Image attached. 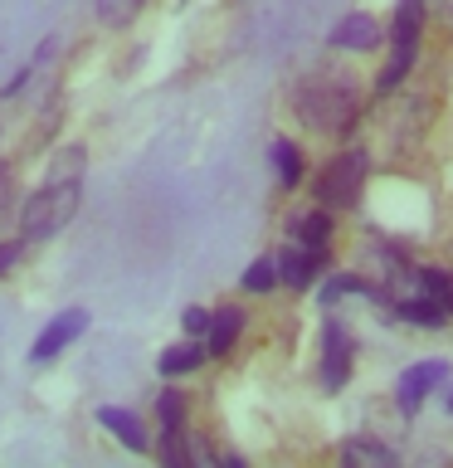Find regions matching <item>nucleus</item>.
<instances>
[{
	"label": "nucleus",
	"instance_id": "nucleus-1",
	"mask_svg": "<svg viewBox=\"0 0 453 468\" xmlns=\"http://www.w3.org/2000/svg\"><path fill=\"white\" fill-rule=\"evenodd\" d=\"M79 190H83V152L68 146L58 156V166L49 171V181L25 200V210H20L25 239H49V234L64 229L73 219V210H79Z\"/></svg>",
	"mask_w": 453,
	"mask_h": 468
},
{
	"label": "nucleus",
	"instance_id": "nucleus-2",
	"mask_svg": "<svg viewBox=\"0 0 453 468\" xmlns=\"http://www.w3.org/2000/svg\"><path fill=\"white\" fill-rule=\"evenodd\" d=\"M298 112L307 127L317 132H346L356 122V93H351V83H342L336 73H317V79H307L298 88Z\"/></svg>",
	"mask_w": 453,
	"mask_h": 468
},
{
	"label": "nucleus",
	"instance_id": "nucleus-3",
	"mask_svg": "<svg viewBox=\"0 0 453 468\" xmlns=\"http://www.w3.org/2000/svg\"><path fill=\"white\" fill-rule=\"evenodd\" d=\"M419 25H424V0H400V10H395V25H390V64L380 69V79H375L380 93H390V88L400 83L409 69H415Z\"/></svg>",
	"mask_w": 453,
	"mask_h": 468
},
{
	"label": "nucleus",
	"instance_id": "nucleus-4",
	"mask_svg": "<svg viewBox=\"0 0 453 468\" xmlns=\"http://www.w3.org/2000/svg\"><path fill=\"white\" fill-rule=\"evenodd\" d=\"M365 186V152H342L327 161V171L317 176V196L321 205H356Z\"/></svg>",
	"mask_w": 453,
	"mask_h": 468
},
{
	"label": "nucleus",
	"instance_id": "nucleus-5",
	"mask_svg": "<svg viewBox=\"0 0 453 468\" xmlns=\"http://www.w3.org/2000/svg\"><path fill=\"white\" fill-rule=\"evenodd\" d=\"M448 380V366L444 361H419V366H409V371L395 380V400H400L405 415H415V410L424 405V395L438 390Z\"/></svg>",
	"mask_w": 453,
	"mask_h": 468
},
{
	"label": "nucleus",
	"instance_id": "nucleus-6",
	"mask_svg": "<svg viewBox=\"0 0 453 468\" xmlns=\"http://www.w3.org/2000/svg\"><path fill=\"white\" fill-rule=\"evenodd\" d=\"M83 327H88V313H83V307H68V313H58V317L49 322V327L39 332V342H35V351H29V361H35V366L54 361L68 342H79Z\"/></svg>",
	"mask_w": 453,
	"mask_h": 468
},
{
	"label": "nucleus",
	"instance_id": "nucleus-7",
	"mask_svg": "<svg viewBox=\"0 0 453 468\" xmlns=\"http://www.w3.org/2000/svg\"><path fill=\"white\" fill-rule=\"evenodd\" d=\"M346 380H351V336L342 322H327V332H321V386L342 390Z\"/></svg>",
	"mask_w": 453,
	"mask_h": 468
},
{
	"label": "nucleus",
	"instance_id": "nucleus-8",
	"mask_svg": "<svg viewBox=\"0 0 453 468\" xmlns=\"http://www.w3.org/2000/svg\"><path fill=\"white\" fill-rule=\"evenodd\" d=\"M273 263H278V283L307 288V283H317L321 263H327V249H302V244H292V249H283V259H273Z\"/></svg>",
	"mask_w": 453,
	"mask_h": 468
},
{
	"label": "nucleus",
	"instance_id": "nucleus-9",
	"mask_svg": "<svg viewBox=\"0 0 453 468\" xmlns=\"http://www.w3.org/2000/svg\"><path fill=\"white\" fill-rule=\"evenodd\" d=\"M239 327H244L239 307H219V313H210V327H205V356H229V346L239 342Z\"/></svg>",
	"mask_w": 453,
	"mask_h": 468
},
{
	"label": "nucleus",
	"instance_id": "nucleus-10",
	"mask_svg": "<svg viewBox=\"0 0 453 468\" xmlns=\"http://www.w3.org/2000/svg\"><path fill=\"white\" fill-rule=\"evenodd\" d=\"M98 424L102 430H112V439L117 444H127V449H146V430H142V420L132 415V410H117V405H102L98 410Z\"/></svg>",
	"mask_w": 453,
	"mask_h": 468
},
{
	"label": "nucleus",
	"instance_id": "nucleus-11",
	"mask_svg": "<svg viewBox=\"0 0 453 468\" xmlns=\"http://www.w3.org/2000/svg\"><path fill=\"white\" fill-rule=\"evenodd\" d=\"M332 44H336V49H375V44H380V25L371 20V15H346V20L332 29Z\"/></svg>",
	"mask_w": 453,
	"mask_h": 468
},
{
	"label": "nucleus",
	"instance_id": "nucleus-12",
	"mask_svg": "<svg viewBox=\"0 0 453 468\" xmlns=\"http://www.w3.org/2000/svg\"><path fill=\"white\" fill-rule=\"evenodd\" d=\"M292 239H298L302 249H327V239H332L327 210H302V215H292Z\"/></svg>",
	"mask_w": 453,
	"mask_h": 468
},
{
	"label": "nucleus",
	"instance_id": "nucleus-13",
	"mask_svg": "<svg viewBox=\"0 0 453 468\" xmlns=\"http://www.w3.org/2000/svg\"><path fill=\"white\" fill-rule=\"evenodd\" d=\"M205 361V346H195V342H175V346H166L161 351V376H190L195 366Z\"/></svg>",
	"mask_w": 453,
	"mask_h": 468
},
{
	"label": "nucleus",
	"instance_id": "nucleus-14",
	"mask_svg": "<svg viewBox=\"0 0 453 468\" xmlns=\"http://www.w3.org/2000/svg\"><path fill=\"white\" fill-rule=\"evenodd\" d=\"M342 463H371V468H390V463H395V449H385V444H371V439H351V444H342Z\"/></svg>",
	"mask_w": 453,
	"mask_h": 468
},
{
	"label": "nucleus",
	"instance_id": "nucleus-15",
	"mask_svg": "<svg viewBox=\"0 0 453 468\" xmlns=\"http://www.w3.org/2000/svg\"><path fill=\"white\" fill-rule=\"evenodd\" d=\"M415 278H419L424 298H434L444 313H453V273L448 269H415Z\"/></svg>",
	"mask_w": 453,
	"mask_h": 468
},
{
	"label": "nucleus",
	"instance_id": "nucleus-16",
	"mask_svg": "<svg viewBox=\"0 0 453 468\" xmlns=\"http://www.w3.org/2000/svg\"><path fill=\"white\" fill-rule=\"evenodd\" d=\"M273 166H278V181H283L288 190L302 181V156H298V146H292V142H283V137L273 142Z\"/></svg>",
	"mask_w": 453,
	"mask_h": 468
},
{
	"label": "nucleus",
	"instance_id": "nucleus-17",
	"mask_svg": "<svg viewBox=\"0 0 453 468\" xmlns=\"http://www.w3.org/2000/svg\"><path fill=\"white\" fill-rule=\"evenodd\" d=\"M137 10H142V0H98V20L112 25V29L132 25V15H137Z\"/></svg>",
	"mask_w": 453,
	"mask_h": 468
},
{
	"label": "nucleus",
	"instance_id": "nucleus-18",
	"mask_svg": "<svg viewBox=\"0 0 453 468\" xmlns=\"http://www.w3.org/2000/svg\"><path fill=\"white\" fill-rule=\"evenodd\" d=\"M273 283H278V263L273 259H254V263H248V273H244L248 292H269Z\"/></svg>",
	"mask_w": 453,
	"mask_h": 468
},
{
	"label": "nucleus",
	"instance_id": "nucleus-19",
	"mask_svg": "<svg viewBox=\"0 0 453 468\" xmlns=\"http://www.w3.org/2000/svg\"><path fill=\"white\" fill-rule=\"evenodd\" d=\"M156 420L166 424V430H181V420H185V400H181V390H166L156 400Z\"/></svg>",
	"mask_w": 453,
	"mask_h": 468
},
{
	"label": "nucleus",
	"instance_id": "nucleus-20",
	"mask_svg": "<svg viewBox=\"0 0 453 468\" xmlns=\"http://www.w3.org/2000/svg\"><path fill=\"white\" fill-rule=\"evenodd\" d=\"M161 459H166L171 468H185V463H190V449L181 444V430H166V444H161Z\"/></svg>",
	"mask_w": 453,
	"mask_h": 468
},
{
	"label": "nucleus",
	"instance_id": "nucleus-21",
	"mask_svg": "<svg viewBox=\"0 0 453 468\" xmlns=\"http://www.w3.org/2000/svg\"><path fill=\"white\" fill-rule=\"evenodd\" d=\"M181 322H185V332H190V336H205V327H210V313H205V307H185V317H181Z\"/></svg>",
	"mask_w": 453,
	"mask_h": 468
},
{
	"label": "nucleus",
	"instance_id": "nucleus-22",
	"mask_svg": "<svg viewBox=\"0 0 453 468\" xmlns=\"http://www.w3.org/2000/svg\"><path fill=\"white\" fill-rule=\"evenodd\" d=\"M15 263H20V244H0V278H5V273H15Z\"/></svg>",
	"mask_w": 453,
	"mask_h": 468
},
{
	"label": "nucleus",
	"instance_id": "nucleus-23",
	"mask_svg": "<svg viewBox=\"0 0 453 468\" xmlns=\"http://www.w3.org/2000/svg\"><path fill=\"white\" fill-rule=\"evenodd\" d=\"M434 10H438V20L453 25V0H434Z\"/></svg>",
	"mask_w": 453,
	"mask_h": 468
},
{
	"label": "nucleus",
	"instance_id": "nucleus-24",
	"mask_svg": "<svg viewBox=\"0 0 453 468\" xmlns=\"http://www.w3.org/2000/svg\"><path fill=\"white\" fill-rule=\"evenodd\" d=\"M5 190H10V166H0V205H5Z\"/></svg>",
	"mask_w": 453,
	"mask_h": 468
},
{
	"label": "nucleus",
	"instance_id": "nucleus-25",
	"mask_svg": "<svg viewBox=\"0 0 453 468\" xmlns=\"http://www.w3.org/2000/svg\"><path fill=\"white\" fill-rule=\"evenodd\" d=\"M448 410H453V390H448Z\"/></svg>",
	"mask_w": 453,
	"mask_h": 468
}]
</instances>
